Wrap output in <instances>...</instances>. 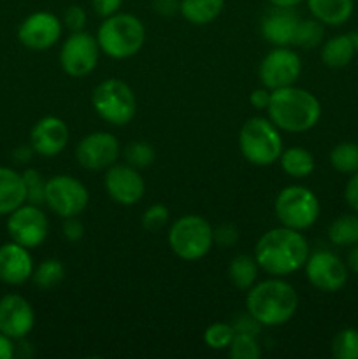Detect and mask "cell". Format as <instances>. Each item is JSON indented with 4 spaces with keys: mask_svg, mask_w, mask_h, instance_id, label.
I'll return each mask as SVG.
<instances>
[{
    "mask_svg": "<svg viewBox=\"0 0 358 359\" xmlns=\"http://www.w3.org/2000/svg\"><path fill=\"white\" fill-rule=\"evenodd\" d=\"M7 233L11 241L23 248H39L49 233L48 216L39 205L25 202L7 217Z\"/></svg>",
    "mask_w": 358,
    "mask_h": 359,
    "instance_id": "cell-10",
    "label": "cell"
},
{
    "mask_svg": "<svg viewBox=\"0 0 358 359\" xmlns=\"http://www.w3.org/2000/svg\"><path fill=\"white\" fill-rule=\"evenodd\" d=\"M239 147L249 163L267 167L279 160L283 153V140L272 121L251 118L242 125L239 133Z\"/></svg>",
    "mask_w": 358,
    "mask_h": 359,
    "instance_id": "cell-5",
    "label": "cell"
},
{
    "mask_svg": "<svg viewBox=\"0 0 358 359\" xmlns=\"http://www.w3.org/2000/svg\"><path fill=\"white\" fill-rule=\"evenodd\" d=\"M69 142V128L65 121L56 116L39 119L30 132V146L41 156H56Z\"/></svg>",
    "mask_w": 358,
    "mask_h": 359,
    "instance_id": "cell-18",
    "label": "cell"
},
{
    "mask_svg": "<svg viewBox=\"0 0 358 359\" xmlns=\"http://www.w3.org/2000/svg\"><path fill=\"white\" fill-rule=\"evenodd\" d=\"M302 72L300 56L295 51L283 48L272 49L260 63L258 76L267 90H279V88L293 86Z\"/></svg>",
    "mask_w": 358,
    "mask_h": 359,
    "instance_id": "cell-12",
    "label": "cell"
},
{
    "mask_svg": "<svg viewBox=\"0 0 358 359\" xmlns=\"http://www.w3.org/2000/svg\"><path fill=\"white\" fill-rule=\"evenodd\" d=\"M354 53H357L354 35H336L323 44L321 62L329 69H344L351 63Z\"/></svg>",
    "mask_w": 358,
    "mask_h": 359,
    "instance_id": "cell-23",
    "label": "cell"
},
{
    "mask_svg": "<svg viewBox=\"0 0 358 359\" xmlns=\"http://www.w3.org/2000/svg\"><path fill=\"white\" fill-rule=\"evenodd\" d=\"M309 244L304 235L293 228L281 226L269 230L255 245V259L270 276H290L305 265Z\"/></svg>",
    "mask_w": 358,
    "mask_h": 359,
    "instance_id": "cell-1",
    "label": "cell"
},
{
    "mask_svg": "<svg viewBox=\"0 0 358 359\" xmlns=\"http://www.w3.org/2000/svg\"><path fill=\"white\" fill-rule=\"evenodd\" d=\"M329 238L333 245L351 248L358 242V212L343 214L329 226Z\"/></svg>",
    "mask_w": 358,
    "mask_h": 359,
    "instance_id": "cell-26",
    "label": "cell"
},
{
    "mask_svg": "<svg viewBox=\"0 0 358 359\" xmlns=\"http://www.w3.org/2000/svg\"><path fill=\"white\" fill-rule=\"evenodd\" d=\"M34 273V259L30 256V249L7 242L0 245V280L9 286H20Z\"/></svg>",
    "mask_w": 358,
    "mask_h": 359,
    "instance_id": "cell-19",
    "label": "cell"
},
{
    "mask_svg": "<svg viewBox=\"0 0 358 359\" xmlns=\"http://www.w3.org/2000/svg\"><path fill=\"white\" fill-rule=\"evenodd\" d=\"M91 104L104 121L116 126L130 123L137 112L135 95L128 84L119 79L102 81L93 90Z\"/></svg>",
    "mask_w": 358,
    "mask_h": 359,
    "instance_id": "cell-7",
    "label": "cell"
},
{
    "mask_svg": "<svg viewBox=\"0 0 358 359\" xmlns=\"http://www.w3.org/2000/svg\"><path fill=\"white\" fill-rule=\"evenodd\" d=\"M269 119L279 130L302 133L311 130L321 118V104L307 90L297 86L270 91Z\"/></svg>",
    "mask_w": 358,
    "mask_h": 359,
    "instance_id": "cell-2",
    "label": "cell"
},
{
    "mask_svg": "<svg viewBox=\"0 0 358 359\" xmlns=\"http://www.w3.org/2000/svg\"><path fill=\"white\" fill-rule=\"evenodd\" d=\"M307 280L323 293H336L347 283V265L330 251H316L305 262Z\"/></svg>",
    "mask_w": 358,
    "mask_h": 359,
    "instance_id": "cell-13",
    "label": "cell"
},
{
    "mask_svg": "<svg viewBox=\"0 0 358 359\" xmlns=\"http://www.w3.org/2000/svg\"><path fill=\"white\" fill-rule=\"evenodd\" d=\"M98 55H100V46L97 37L83 30L72 32V35L62 46L60 65L69 76L83 77L97 67Z\"/></svg>",
    "mask_w": 358,
    "mask_h": 359,
    "instance_id": "cell-11",
    "label": "cell"
},
{
    "mask_svg": "<svg viewBox=\"0 0 358 359\" xmlns=\"http://www.w3.org/2000/svg\"><path fill=\"white\" fill-rule=\"evenodd\" d=\"M146 39L142 21L133 14L116 13L107 16L97 32L100 51L116 60H125L140 51Z\"/></svg>",
    "mask_w": 358,
    "mask_h": 359,
    "instance_id": "cell-4",
    "label": "cell"
},
{
    "mask_svg": "<svg viewBox=\"0 0 358 359\" xmlns=\"http://www.w3.org/2000/svg\"><path fill=\"white\" fill-rule=\"evenodd\" d=\"M281 168L286 175L295 179H304L314 170V156L304 147H290L279 156Z\"/></svg>",
    "mask_w": 358,
    "mask_h": 359,
    "instance_id": "cell-25",
    "label": "cell"
},
{
    "mask_svg": "<svg viewBox=\"0 0 358 359\" xmlns=\"http://www.w3.org/2000/svg\"><path fill=\"white\" fill-rule=\"evenodd\" d=\"M332 356L337 359H358V330L344 328L333 337Z\"/></svg>",
    "mask_w": 358,
    "mask_h": 359,
    "instance_id": "cell-31",
    "label": "cell"
},
{
    "mask_svg": "<svg viewBox=\"0 0 358 359\" xmlns=\"http://www.w3.org/2000/svg\"><path fill=\"white\" fill-rule=\"evenodd\" d=\"M300 18L291 9L276 7L272 13L267 14L262 21V35L267 42L283 48V46L293 44L295 32H297Z\"/></svg>",
    "mask_w": 358,
    "mask_h": 359,
    "instance_id": "cell-20",
    "label": "cell"
},
{
    "mask_svg": "<svg viewBox=\"0 0 358 359\" xmlns=\"http://www.w3.org/2000/svg\"><path fill=\"white\" fill-rule=\"evenodd\" d=\"M276 216L283 226L307 230L319 216V200L304 186H286L276 198Z\"/></svg>",
    "mask_w": 358,
    "mask_h": 359,
    "instance_id": "cell-8",
    "label": "cell"
},
{
    "mask_svg": "<svg viewBox=\"0 0 358 359\" xmlns=\"http://www.w3.org/2000/svg\"><path fill=\"white\" fill-rule=\"evenodd\" d=\"M63 23L70 32H81L86 25V13L83 7L70 6L63 14Z\"/></svg>",
    "mask_w": 358,
    "mask_h": 359,
    "instance_id": "cell-37",
    "label": "cell"
},
{
    "mask_svg": "<svg viewBox=\"0 0 358 359\" xmlns=\"http://www.w3.org/2000/svg\"><path fill=\"white\" fill-rule=\"evenodd\" d=\"M104 186L107 195L119 205H133L146 191L144 179L132 165H111L105 172Z\"/></svg>",
    "mask_w": 358,
    "mask_h": 359,
    "instance_id": "cell-16",
    "label": "cell"
},
{
    "mask_svg": "<svg viewBox=\"0 0 358 359\" xmlns=\"http://www.w3.org/2000/svg\"><path fill=\"white\" fill-rule=\"evenodd\" d=\"M91 4H93V9L98 16L107 18L118 13L123 0H91Z\"/></svg>",
    "mask_w": 358,
    "mask_h": 359,
    "instance_id": "cell-41",
    "label": "cell"
},
{
    "mask_svg": "<svg viewBox=\"0 0 358 359\" xmlns=\"http://www.w3.org/2000/svg\"><path fill=\"white\" fill-rule=\"evenodd\" d=\"M119 156V142L107 132H95L84 137L76 147L77 163L86 170H102L116 163Z\"/></svg>",
    "mask_w": 358,
    "mask_h": 359,
    "instance_id": "cell-15",
    "label": "cell"
},
{
    "mask_svg": "<svg viewBox=\"0 0 358 359\" xmlns=\"http://www.w3.org/2000/svg\"><path fill=\"white\" fill-rule=\"evenodd\" d=\"M225 0H181L183 18L193 25H207L216 20L223 11Z\"/></svg>",
    "mask_w": 358,
    "mask_h": 359,
    "instance_id": "cell-24",
    "label": "cell"
},
{
    "mask_svg": "<svg viewBox=\"0 0 358 359\" xmlns=\"http://www.w3.org/2000/svg\"><path fill=\"white\" fill-rule=\"evenodd\" d=\"M258 263L248 255H239L228 265V277L230 283L239 290H249L258 277Z\"/></svg>",
    "mask_w": 358,
    "mask_h": 359,
    "instance_id": "cell-27",
    "label": "cell"
},
{
    "mask_svg": "<svg viewBox=\"0 0 358 359\" xmlns=\"http://www.w3.org/2000/svg\"><path fill=\"white\" fill-rule=\"evenodd\" d=\"M323 35H325L323 23H319L318 20H300L295 32L293 44L298 48L312 49L321 44Z\"/></svg>",
    "mask_w": 358,
    "mask_h": 359,
    "instance_id": "cell-30",
    "label": "cell"
},
{
    "mask_svg": "<svg viewBox=\"0 0 358 359\" xmlns=\"http://www.w3.org/2000/svg\"><path fill=\"white\" fill-rule=\"evenodd\" d=\"M344 198H346V203L358 212V172L351 174V177L347 179L346 188H344Z\"/></svg>",
    "mask_w": 358,
    "mask_h": 359,
    "instance_id": "cell-40",
    "label": "cell"
},
{
    "mask_svg": "<svg viewBox=\"0 0 358 359\" xmlns=\"http://www.w3.org/2000/svg\"><path fill=\"white\" fill-rule=\"evenodd\" d=\"M168 210L161 203H154L142 214V226L147 231H158L167 224Z\"/></svg>",
    "mask_w": 358,
    "mask_h": 359,
    "instance_id": "cell-36",
    "label": "cell"
},
{
    "mask_svg": "<svg viewBox=\"0 0 358 359\" xmlns=\"http://www.w3.org/2000/svg\"><path fill=\"white\" fill-rule=\"evenodd\" d=\"M213 226L197 214L179 217L168 230V245L175 256L186 262L204 258L213 248Z\"/></svg>",
    "mask_w": 358,
    "mask_h": 359,
    "instance_id": "cell-6",
    "label": "cell"
},
{
    "mask_svg": "<svg viewBox=\"0 0 358 359\" xmlns=\"http://www.w3.org/2000/svg\"><path fill=\"white\" fill-rule=\"evenodd\" d=\"M25 188H27V202L34 205H42L46 198V179L35 168H27L23 172Z\"/></svg>",
    "mask_w": 358,
    "mask_h": 359,
    "instance_id": "cell-34",
    "label": "cell"
},
{
    "mask_svg": "<svg viewBox=\"0 0 358 359\" xmlns=\"http://www.w3.org/2000/svg\"><path fill=\"white\" fill-rule=\"evenodd\" d=\"M27 202L23 175L9 167H0V216H9Z\"/></svg>",
    "mask_w": 358,
    "mask_h": 359,
    "instance_id": "cell-21",
    "label": "cell"
},
{
    "mask_svg": "<svg viewBox=\"0 0 358 359\" xmlns=\"http://www.w3.org/2000/svg\"><path fill=\"white\" fill-rule=\"evenodd\" d=\"M307 7L319 23L339 27L354 11V0H307Z\"/></svg>",
    "mask_w": 358,
    "mask_h": 359,
    "instance_id": "cell-22",
    "label": "cell"
},
{
    "mask_svg": "<svg viewBox=\"0 0 358 359\" xmlns=\"http://www.w3.org/2000/svg\"><path fill=\"white\" fill-rule=\"evenodd\" d=\"M354 44H357V53H358V34H354Z\"/></svg>",
    "mask_w": 358,
    "mask_h": 359,
    "instance_id": "cell-48",
    "label": "cell"
},
{
    "mask_svg": "<svg viewBox=\"0 0 358 359\" xmlns=\"http://www.w3.org/2000/svg\"><path fill=\"white\" fill-rule=\"evenodd\" d=\"M63 277H65V266L58 259H44L32 273V280H34L35 286L44 291L58 286Z\"/></svg>",
    "mask_w": 358,
    "mask_h": 359,
    "instance_id": "cell-28",
    "label": "cell"
},
{
    "mask_svg": "<svg viewBox=\"0 0 358 359\" xmlns=\"http://www.w3.org/2000/svg\"><path fill=\"white\" fill-rule=\"evenodd\" d=\"M14 356V344L13 339L0 333V359H11Z\"/></svg>",
    "mask_w": 358,
    "mask_h": 359,
    "instance_id": "cell-45",
    "label": "cell"
},
{
    "mask_svg": "<svg viewBox=\"0 0 358 359\" xmlns=\"http://www.w3.org/2000/svg\"><path fill=\"white\" fill-rule=\"evenodd\" d=\"M347 269L351 272L358 273V242L354 245H351V251L347 255Z\"/></svg>",
    "mask_w": 358,
    "mask_h": 359,
    "instance_id": "cell-46",
    "label": "cell"
},
{
    "mask_svg": "<svg viewBox=\"0 0 358 359\" xmlns=\"http://www.w3.org/2000/svg\"><path fill=\"white\" fill-rule=\"evenodd\" d=\"M179 0H154V11L161 16H172L179 11Z\"/></svg>",
    "mask_w": 358,
    "mask_h": 359,
    "instance_id": "cell-44",
    "label": "cell"
},
{
    "mask_svg": "<svg viewBox=\"0 0 358 359\" xmlns=\"http://www.w3.org/2000/svg\"><path fill=\"white\" fill-rule=\"evenodd\" d=\"M213 235H214V242L225 245V248L235 244L239 238L237 230H235L232 224H223V226H220L218 230H213Z\"/></svg>",
    "mask_w": 358,
    "mask_h": 359,
    "instance_id": "cell-39",
    "label": "cell"
},
{
    "mask_svg": "<svg viewBox=\"0 0 358 359\" xmlns=\"http://www.w3.org/2000/svg\"><path fill=\"white\" fill-rule=\"evenodd\" d=\"M298 307V294L291 284L267 279L253 284L246 298V309L262 326H279L290 321Z\"/></svg>",
    "mask_w": 358,
    "mask_h": 359,
    "instance_id": "cell-3",
    "label": "cell"
},
{
    "mask_svg": "<svg viewBox=\"0 0 358 359\" xmlns=\"http://www.w3.org/2000/svg\"><path fill=\"white\" fill-rule=\"evenodd\" d=\"M62 35V21L51 13L39 11L25 18L18 28V39L32 51H44L53 48Z\"/></svg>",
    "mask_w": 358,
    "mask_h": 359,
    "instance_id": "cell-14",
    "label": "cell"
},
{
    "mask_svg": "<svg viewBox=\"0 0 358 359\" xmlns=\"http://www.w3.org/2000/svg\"><path fill=\"white\" fill-rule=\"evenodd\" d=\"M88 189L72 175H55L46 181L44 203L60 217H74L88 205Z\"/></svg>",
    "mask_w": 358,
    "mask_h": 359,
    "instance_id": "cell-9",
    "label": "cell"
},
{
    "mask_svg": "<svg viewBox=\"0 0 358 359\" xmlns=\"http://www.w3.org/2000/svg\"><path fill=\"white\" fill-rule=\"evenodd\" d=\"M274 7H283V9H291V7L298 6L304 0H269Z\"/></svg>",
    "mask_w": 358,
    "mask_h": 359,
    "instance_id": "cell-47",
    "label": "cell"
},
{
    "mask_svg": "<svg viewBox=\"0 0 358 359\" xmlns=\"http://www.w3.org/2000/svg\"><path fill=\"white\" fill-rule=\"evenodd\" d=\"M228 354L232 359H258L262 356V349H260V344L256 342V335L235 333L228 346Z\"/></svg>",
    "mask_w": 358,
    "mask_h": 359,
    "instance_id": "cell-32",
    "label": "cell"
},
{
    "mask_svg": "<svg viewBox=\"0 0 358 359\" xmlns=\"http://www.w3.org/2000/svg\"><path fill=\"white\" fill-rule=\"evenodd\" d=\"M84 233V226L74 217H65V223H63V235H65L67 241H79Z\"/></svg>",
    "mask_w": 358,
    "mask_h": 359,
    "instance_id": "cell-42",
    "label": "cell"
},
{
    "mask_svg": "<svg viewBox=\"0 0 358 359\" xmlns=\"http://www.w3.org/2000/svg\"><path fill=\"white\" fill-rule=\"evenodd\" d=\"M125 160L135 168H146L154 161V151L146 142H132L125 147Z\"/></svg>",
    "mask_w": 358,
    "mask_h": 359,
    "instance_id": "cell-35",
    "label": "cell"
},
{
    "mask_svg": "<svg viewBox=\"0 0 358 359\" xmlns=\"http://www.w3.org/2000/svg\"><path fill=\"white\" fill-rule=\"evenodd\" d=\"M249 102H251V105L255 109H267L270 102V90H267L265 86L258 88V90H255L251 93Z\"/></svg>",
    "mask_w": 358,
    "mask_h": 359,
    "instance_id": "cell-43",
    "label": "cell"
},
{
    "mask_svg": "<svg viewBox=\"0 0 358 359\" xmlns=\"http://www.w3.org/2000/svg\"><path fill=\"white\" fill-rule=\"evenodd\" d=\"M232 326H234L235 333H249V335H258V330L262 325H260V323L256 321V319L253 318L249 312H246V314L237 316Z\"/></svg>",
    "mask_w": 358,
    "mask_h": 359,
    "instance_id": "cell-38",
    "label": "cell"
},
{
    "mask_svg": "<svg viewBox=\"0 0 358 359\" xmlns=\"http://www.w3.org/2000/svg\"><path fill=\"white\" fill-rule=\"evenodd\" d=\"M330 163L340 174L358 172V144L340 142L330 151Z\"/></svg>",
    "mask_w": 358,
    "mask_h": 359,
    "instance_id": "cell-29",
    "label": "cell"
},
{
    "mask_svg": "<svg viewBox=\"0 0 358 359\" xmlns=\"http://www.w3.org/2000/svg\"><path fill=\"white\" fill-rule=\"evenodd\" d=\"M35 312L21 294H6L0 298V333L13 340H21L32 332Z\"/></svg>",
    "mask_w": 358,
    "mask_h": 359,
    "instance_id": "cell-17",
    "label": "cell"
},
{
    "mask_svg": "<svg viewBox=\"0 0 358 359\" xmlns=\"http://www.w3.org/2000/svg\"><path fill=\"white\" fill-rule=\"evenodd\" d=\"M234 335L235 330L232 325H228V323H214V325H211L204 332V342H206L207 347L214 351L228 349Z\"/></svg>",
    "mask_w": 358,
    "mask_h": 359,
    "instance_id": "cell-33",
    "label": "cell"
}]
</instances>
